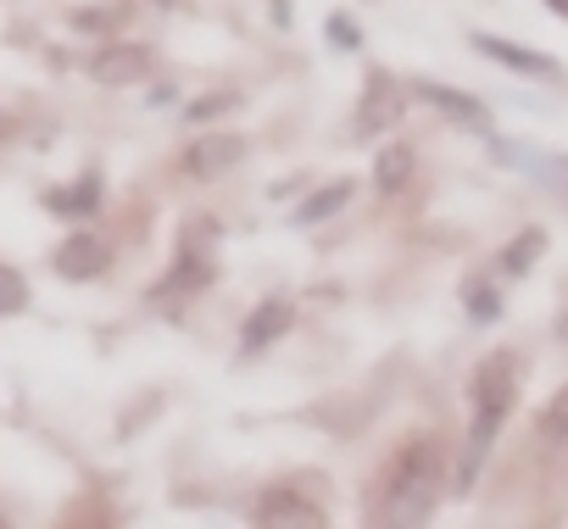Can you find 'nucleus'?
I'll return each instance as SVG.
<instances>
[{
  "label": "nucleus",
  "instance_id": "obj_1",
  "mask_svg": "<svg viewBox=\"0 0 568 529\" xmlns=\"http://www.w3.org/2000/svg\"><path fill=\"white\" fill-rule=\"evenodd\" d=\"M513 396H518V368H513V352H496L490 363H479L474 374V424H468V451H463V485H474L485 451L496 446L507 413H513Z\"/></svg>",
  "mask_w": 568,
  "mask_h": 529
},
{
  "label": "nucleus",
  "instance_id": "obj_2",
  "mask_svg": "<svg viewBox=\"0 0 568 529\" xmlns=\"http://www.w3.org/2000/svg\"><path fill=\"white\" fill-rule=\"evenodd\" d=\"M435 496H440V446L435 440H413L390 462V485H385L390 529H424V518L435 512Z\"/></svg>",
  "mask_w": 568,
  "mask_h": 529
},
{
  "label": "nucleus",
  "instance_id": "obj_3",
  "mask_svg": "<svg viewBox=\"0 0 568 529\" xmlns=\"http://www.w3.org/2000/svg\"><path fill=\"white\" fill-rule=\"evenodd\" d=\"M240 156H245V140H240V134L206 129V134H195V140L179 151V173H184L190 184H212V179H223Z\"/></svg>",
  "mask_w": 568,
  "mask_h": 529
},
{
  "label": "nucleus",
  "instance_id": "obj_4",
  "mask_svg": "<svg viewBox=\"0 0 568 529\" xmlns=\"http://www.w3.org/2000/svg\"><path fill=\"white\" fill-rule=\"evenodd\" d=\"M145 73H151V45H134V40H112L90 57V79L106 84V90H123Z\"/></svg>",
  "mask_w": 568,
  "mask_h": 529
},
{
  "label": "nucleus",
  "instance_id": "obj_5",
  "mask_svg": "<svg viewBox=\"0 0 568 529\" xmlns=\"http://www.w3.org/2000/svg\"><path fill=\"white\" fill-rule=\"evenodd\" d=\"M474 45H479V57H490V62L524 73V79H562V68H557L551 57H540V51H529V45H513V40H501V34H474Z\"/></svg>",
  "mask_w": 568,
  "mask_h": 529
},
{
  "label": "nucleus",
  "instance_id": "obj_6",
  "mask_svg": "<svg viewBox=\"0 0 568 529\" xmlns=\"http://www.w3.org/2000/svg\"><path fill=\"white\" fill-rule=\"evenodd\" d=\"M396 118H402V90H396L385 73H374V79H368V90H363V106H357V140L385 134Z\"/></svg>",
  "mask_w": 568,
  "mask_h": 529
},
{
  "label": "nucleus",
  "instance_id": "obj_7",
  "mask_svg": "<svg viewBox=\"0 0 568 529\" xmlns=\"http://www.w3.org/2000/svg\"><path fill=\"white\" fill-rule=\"evenodd\" d=\"M262 529H329V523H324V512H318L307 496H296V490H267V496H262Z\"/></svg>",
  "mask_w": 568,
  "mask_h": 529
},
{
  "label": "nucleus",
  "instance_id": "obj_8",
  "mask_svg": "<svg viewBox=\"0 0 568 529\" xmlns=\"http://www.w3.org/2000/svg\"><path fill=\"white\" fill-rule=\"evenodd\" d=\"M490 140V134H485ZM490 151L507 162V167H524L529 179L540 184H568V156H551V151H535V145H507V140H490Z\"/></svg>",
  "mask_w": 568,
  "mask_h": 529
},
{
  "label": "nucleus",
  "instance_id": "obj_9",
  "mask_svg": "<svg viewBox=\"0 0 568 529\" xmlns=\"http://www.w3.org/2000/svg\"><path fill=\"white\" fill-rule=\"evenodd\" d=\"M435 112H446V118H457V123H468V129H485L490 134V112L474 101V95H463V90H452V84H435V79H424V84H413Z\"/></svg>",
  "mask_w": 568,
  "mask_h": 529
},
{
  "label": "nucleus",
  "instance_id": "obj_10",
  "mask_svg": "<svg viewBox=\"0 0 568 529\" xmlns=\"http://www.w3.org/2000/svg\"><path fill=\"white\" fill-rule=\"evenodd\" d=\"M101 262H106V251H101V240H90V234H73V240L57 251V268H62L68 279H90V274H101Z\"/></svg>",
  "mask_w": 568,
  "mask_h": 529
},
{
  "label": "nucleus",
  "instance_id": "obj_11",
  "mask_svg": "<svg viewBox=\"0 0 568 529\" xmlns=\"http://www.w3.org/2000/svg\"><path fill=\"white\" fill-rule=\"evenodd\" d=\"M284 329H291V307L267 302V307L251 313V324H245V335H240V352H256L262 340H273V335H284Z\"/></svg>",
  "mask_w": 568,
  "mask_h": 529
},
{
  "label": "nucleus",
  "instance_id": "obj_12",
  "mask_svg": "<svg viewBox=\"0 0 568 529\" xmlns=\"http://www.w3.org/2000/svg\"><path fill=\"white\" fill-rule=\"evenodd\" d=\"M352 195H357V179H335V184H324L318 195H307L296 217H302V223H324V217H335Z\"/></svg>",
  "mask_w": 568,
  "mask_h": 529
},
{
  "label": "nucleus",
  "instance_id": "obj_13",
  "mask_svg": "<svg viewBox=\"0 0 568 529\" xmlns=\"http://www.w3.org/2000/svg\"><path fill=\"white\" fill-rule=\"evenodd\" d=\"M540 251H546V234H540V228H524V234H518V240H513V245L496 256V268L518 279V274H529V268H535V256H540Z\"/></svg>",
  "mask_w": 568,
  "mask_h": 529
},
{
  "label": "nucleus",
  "instance_id": "obj_14",
  "mask_svg": "<svg viewBox=\"0 0 568 529\" xmlns=\"http://www.w3.org/2000/svg\"><path fill=\"white\" fill-rule=\"evenodd\" d=\"M407 173H413V156H407L402 145H390V151L379 156V167H374V184H379L385 195H396V190L407 184Z\"/></svg>",
  "mask_w": 568,
  "mask_h": 529
},
{
  "label": "nucleus",
  "instance_id": "obj_15",
  "mask_svg": "<svg viewBox=\"0 0 568 529\" xmlns=\"http://www.w3.org/2000/svg\"><path fill=\"white\" fill-rule=\"evenodd\" d=\"M540 440H546V446H562V440H568V385H562V390L551 396V407L540 413Z\"/></svg>",
  "mask_w": 568,
  "mask_h": 529
},
{
  "label": "nucleus",
  "instance_id": "obj_16",
  "mask_svg": "<svg viewBox=\"0 0 568 529\" xmlns=\"http://www.w3.org/2000/svg\"><path fill=\"white\" fill-rule=\"evenodd\" d=\"M29 307V285L12 274V268H0V318L7 313H23Z\"/></svg>",
  "mask_w": 568,
  "mask_h": 529
},
{
  "label": "nucleus",
  "instance_id": "obj_17",
  "mask_svg": "<svg viewBox=\"0 0 568 529\" xmlns=\"http://www.w3.org/2000/svg\"><path fill=\"white\" fill-rule=\"evenodd\" d=\"M329 40H335L341 51H357V45H363V29H357L346 12H335V18H329Z\"/></svg>",
  "mask_w": 568,
  "mask_h": 529
},
{
  "label": "nucleus",
  "instance_id": "obj_18",
  "mask_svg": "<svg viewBox=\"0 0 568 529\" xmlns=\"http://www.w3.org/2000/svg\"><path fill=\"white\" fill-rule=\"evenodd\" d=\"M468 307H474V324H490V318L501 313V296H496V291H474Z\"/></svg>",
  "mask_w": 568,
  "mask_h": 529
},
{
  "label": "nucleus",
  "instance_id": "obj_19",
  "mask_svg": "<svg viewBox=\"0 0 568 529\" xmlns=\"http://www.w3.org/2000/svg\"><path fill=\"white\" fill-rule=\"evenodd\" d=\"M546 7H551V12H562V18H568V0H546Z\"/></svg>",
  "mask_w": 568,
  "mask_h": 529
},
{
  "label": "nucleus",
  "instance_id": "obj_20",
  "mask_svg": "<svg viewBox=\"0 0 568 529\" xmlns=\"http://www.w3.org/2000/svg\"><path fill=\"white\" fill-rule=\"evenodd\" d=\"M557 335H568V318H562V324H557Z\"/></svg>",
  "mask_w": 568,
  "mask_h": 529
},
{
  "label": "nucleus",
  "instance_id": "obj_21",
  "mask_svg": "<svg viewBox=\"0 0 568 529\" xmlns=\"http://www.w3.org/2000/svg\"><path fill=\"white\" fill-rule=\"evenodd\" d=\"M156 7H173V0H156Z\"/></svg>",
  "mask_w": 568,
  "mask_h": 529
}]
</instances>
